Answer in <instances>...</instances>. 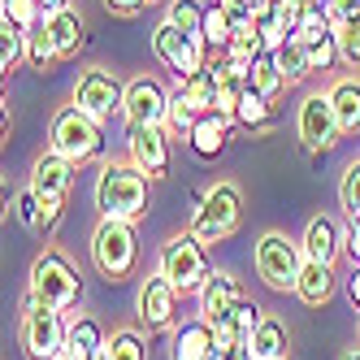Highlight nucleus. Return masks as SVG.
Returning a JSON list of instances; mask_svg holds the SVG:
<instances>
[{
    "instance_id": "nucleus-1",
    "label": "nucleus",
    "mask_w": 360,
    "mask_h": 360,
    "mask_svg": "<svg viewBox=\"0 0 360 360\" xmlns=\"http://www.w3.org/2000/svg\"><path fill=\"white\" fill-rule=\"evenodd\" d=\"M148 183L152 178L135 161H109L96 178V209L100 217L139 221L148 213Z\"/></svg>"
},
{
    "instance_id": "nucleus-2",
    "label": "nucleus",
    "mask_w": 360,
    "mask_h": 360,
    "mask_svg": "<svg viewBox=\"0 0 360 360\" xmlns=\"http://www.w3.org/2000/svg\"><path fill=\"white\" fill-rule=\"evenodd\" d=\"M27 291H31L44 308H53V313H70V308L83 300V278H79V269L70 265L65 252L48 248V252L35 256L31 278H27Z\"/></svg>"
},
{
    "instance_id": "nucleus-3",
    "label": "nucleus",
    "mask_w": 360,
    "mask_h": 360,
    "mask_svg": "<svg viewBox=\"0 0 360 360\" xmlns=\"http://www.w3.org/2000/svg\"><path fill=\"white\" fill-rule=\"evenodd\" d=\"M100 148H105L100 122L87 117L79 105H65V109L53 113V122H48V152L65 157L70 165H87V161L100 157Z\"/></svg>"
},
{
    "instance_id": "nucleus-4",
    "label": "nucleus",
    "mask_w": 360,
    "mask_h": 360,
    "mask_svg": "<svg viewBox=\"0 0 360 360\" xmlns=\"http://www.w3.org/2000/svg\"><path fill=\"white\" fill-rule=\"evenodd\" d=\"M239 217H243V191L235 183H213L209 191L200 195L195 213H191V235L204 248H213V243H221V239L235 235Z\"/></svg>"
},
{
    "instance_id": "nucleus-5",
    "label": "nucleus",
    "mask_w": 360,
    "mask_h": 360,
    "mask_svg": "<svg viewBox=\"0 0 360 360\" xmlns=\"http://www.w3.org/2000/svg\"><path fill=\"white\" fill-rule=\"evenodd\" d=\"M91 261L109 282L131 278L139 265V235L135 221H117V217H100L96 235H91Z\"/></svg>"
},
{
    "instance_id": "nucleus-6",
    "label": "nucleus",
    "mask_w": 360,
    "mask_h": 360,
    "mask_svg": "<svg viewBox=\"0 0 360 360\" xmlns=\"http://www.w3.org/2000/svg\"><path fill=\"white\" fill-rule=\"evenodd\" d=\"M252 265H256V278H261L269 291H295L304 248L291 235H282V230H265L252 248Z\"/></svg>"
},
{
    "instance_id": "nucleus-7",
    "label": "nucleus",
    "mask_w": 360,
    "mask_h": 360,
    "mask_svg": "<svg viewBox=\"0 0 360 360\" xmlns=\"http://www.w3.org/2000/svg\"><path fill=\"white\" fill-rule=\"evenodd\" d=\"M157 269H161L183 295H191V291H200L204 282H209V274H213V265H209V248H204V243L191 235V230H187V235H174V239L161 248Z\"/></svg>"
},
{
    "instance_id": "nucleus-8",
    "label": "nucleus",
    "mask_w": 360,
    "mask_h": 360,
    "mask_svg": "<svg viewBox=\"0 0 360 360\" xmlns=\"http://www.w3.org/2000/svg\"><path fill=\"white\" fill-rule=\"evenodd\" d=\"M152 57H157L169 74H178V83L183 79H191L195 70H204L213 61V53L204 48V39H195V35H183L178 27H169V22L161 18L157 22V31H152Z\"/></svg>"
},
{
    "instance_id": "nucleus-9",
    "label": "nucleus",
    "mask_w": 360,
    "mask_h": 360,
    "mask_svg": "<svg viewBox=\"0 0 360 360\" xmlns=\"http://www.w3.org/2000/svg\"><path fill=\"white\" fill-rule=\"evenodd\" d=\"M74 169H79V165H70L65 157H57V152H44V157L35 161V169H31V191L44 204V230H53L61 221V209H65V200L74 191Z\"/></svg>"
},
{
    "instance_id": "nucleus-10",
    "label": "nucleus",
    "mask_w": 360,
    "mask_h": 360,
    "mask_svg": "<svg viewBox=\"0 0 360 360\" xmlns=\"http://www.w3.org/2000/svg\"><path fill=\"white\" fill-rule=\"evenodd\" d=\"M295 135L308 152H330L334 143L343 139V126L339 113H334V100L330 91H308L300 100V113H295Z\"/></svg>"
},
{
    "instance_id": "nucleus-11",
    "label": "nucleus",
    "mask_w": 360,
    "mask_h": 360,
    "mask_svg": "<svg viewBox=\"0 0 360 360\" xmlns=\"http://www.w3.org/2000/svg\"><path fill=\"white\" fill-rule=\"evenodd\" d=\"M18 339H22L27 360H61L65 339H70V321H65V313H53V308H35V313H22Z\"/></svg>"
},
{
    "instance_id": "nucleus-12",
    "label": "nucleus",
    "mask_w": 360,
    "mask_h": 360,
    "mask_svg": "<svg viewBox=\"0 0 360 360\" xmlns=\"http://www.w3.org/2000/svg\"><path fill=\"white\" fill-rule=\"evenodd\" d=\"M74 105H79L87 117H96L100 126L113 122V113H122L126 105V87L117 83V74L105 70V65H91L79 74V83H74Z\"/></svg>"
},
{
    "instance_id": "nucleus-13",
    "label": "nucleus",
    "mask_w": 360,
    "mask_h": 360,
    "mask_svg": "<svg viewBox=\"0 0 360 360\" xmlns=\"http://www.w3.org/2000/svg\"><path fill=\"white\" fill-rule=\"evenodd\" d=\"M165 113H169V91L161 79L139 74L126 83V105H122L126 126H165Z\"/></svg>"
},
{
    "instance_id": "nucleus-14",
    "label": "nucleus",
    "mask_w": 360,
    "mask_h": 360,
    "mask_svg": "<svg viewBox=\"0 0 360 360\" xmlns=\"http://www.w3.org/2000/svg\"><path fill=\"white\" fill-rule=\"evenodd\" d=\"M178 295H183V291H178L161 269H157V274H148V278H143V287H139V300H135L139 321H143L148 330H169L174 317H178Z\"/></svg>"
},
{
    "instance_id": "nucleus-15",
    "label": "nucleus",
    "mask_w": 360,
    "mask_h": 360,
    "mask_svg": "<svg viewBox=\"0 0 360 360\" xmlns=\"http://www.w3.org/2000/svg\"><path fill=\"white\" fill-rule=\"evenodd\" d=\"M169 131L165 126H131V135H126V143H131V161L148 174V178H165L169 174Z\"/></svg>"
},
{
    "instance_id": "nucleus-16",
    "label": "nucleus",
    "mask_w": 360,
    "mask_h": 360,
    "mask_svg": "<svg viewBox=\"0 0 360 360\" xmlns=\"http://www.w3.org/2000/svg\"><path fill=\"white\" fill-rule=\"evenodd\" d=\"M195 295H200V317H204V321H213V326H221V321L235 317V308H239V300H243L239 278H235V274H226V269H213L209 282H204Z\"/></svg>"
},
{
    "instance_id": "nucleus-17",
    "label": "nucleus",
    "mask_w": 360,
    "mask_h": 360,
    "mask_svg": "<svg viewBox=\"0 0 360 360\" xmlns=\"http://www.w3.org/2000/svg\"><path fill=\"white\" fill-rule=\"evenodd\" d=\"M169 356L174 360H213L217 356V330H213V321H204V317L183 321V326L174 330Z\"/></svg>"
},
{
    "instance_id": "nucleus-18",
    "label": "nucleus",
    "mask_w": 360,
    "mask_h": 360,
    "mask_svg": "<svg viewBox=\"0 0 360 360\" xmlns=\"http://www.w3.org/2000/svg\"><path fill=\"white\" fill-rule=\"evenodd\" d=\"M230 126H235V117H230V113H217V109H209V113H200V122H195V131H191L187 148L195 152L200 161H217L221 152H226V139H230Z\"/></svg>"
},
{
    "instance_id": "nucleus-19",
    "label": "nucleus",
    "mask_w": 360,
    "mask_h": 360,
    "mask_svg": "<svg viewBox=\"0 0 360 360\" xmlns=\"http://www.w3.org/2000/svg\"><path fill=\"white\" fill-rule=\"evenodd\" d=\"M300 248H304V256H308V261L334 265V261H339V252H343V230L334 226V217L317 213L313 221L304 226V239H300Z\"/></svg>"
},
{
    "instance_id": "nucleus-20",
    "label": "nucleus",
    "mask_w": 360,
    "mask_h": 360,
    "mask_svg": "<svg viewBox=\"0 0 360 360\" xmlns=\"http://www.w3.org/2000/svg\"><path fill=\"white\" fill-rule=\"evenodd\" d=\"M334 35H339L343 65H360V0H330Z\"/></svg>"
},
{
    "instance_id": "nucleus-21",
    "label": "nucleus",
    "mask_w": 360,
    "mask_h": 360,
    "mask_svg": "<svg viewBox=\"0 0 360 360\" xmlns=\"http://www.w3.org/2000/svg\"><path fill=\"white\" fill-rule=\"evenodd\" d=\"M295 295L308 308H326L334 300V265H321V261H308L304 256L300 278H295Z\"/></svg>"
},
{
    "instance_id": "nucleus-22",
    "label": "nucleus",
    "mask_w": 360,
    "mask_h": 360,
    "mask_svg": "<svg viewBox=\"0 0 360 360\" xmlns=\"http://www.w3.org/2000/svg\"><path fill=\"white\" fill-rule=\"evenodd\" d=\"M44 31L53 35V44H57V53H61V57H79V48L87 44V22H83L79 9L48 13V18H44Z\"/></svg>"
},
{
    "instance_id": "nucleus-23",
    "label": "nucleus",
    "mask_w": 360,
    "mask_h": 360,
    "mask_svg": "<svg viewBox=\"0 0 360 360\" xmlns=\"http://www.w3.org/2000/svg\"><path fill=\"white\" fill-rule=\"evenodd\" d=\"M252 356L256 360H287L291 356V330H287V321L265 317L261 326H256V334H252Z\"/></svg>"
},
{
    "instance_id": "nucleus-24",
    "label": "nucleus",
    "mask_w": 360,
    "mask_h": 360,
    "mask_svg": "<svg viewBox=\"0 0 360 360\" xmlns=\"http://www.w3.org/2000/svg\"><path fill=\"white\" fill-rule=\"evenodd\" d=\"M330 100H334V113H339L343 135H356L360 131V79H352V74L334 79L330 83Z\"/></svg>"
},
{
    "instance_id": "nucleus-25",
    "label": "nucleus",
    "mask_w": 360,
    "mask_h": 360,
    "mask_svg": "<svg viewBox=\"0 0 360 360\" xmlns=\"http://www.w3.org/2000/svg\"><path fill=\"white\" fill-rule=\"evenodd\" d=\"M105 343H109L105 330H100L91 317H74V321H70V339H65V356H70V360H91Z\"/></svg>"
},
{
    "instance_id": "nucleus-26",
    "label": "nucleus",
    "mask_w": 360,
    "mask_h": 360,
    "mask_svg": "<svg viewBox=\"0 0 360 360\" xmlns=\"http://www.w3.org/2000/svg\"><path fill=\"white\" fill-rule=\"evenodd\" d=\"M235 122L248 126V131H269V126L278 122V109H274L269 96H261L256 87H248L243 100H239V109H235Z\"/></svg>"
},
{
    "instance_id": "nucleus-27",
    "label": "nucleus",
    "mask_w": 360,
    "mask_h": 360,
    "mask_svg": "<svg viewBox=\"0 0 360 360\" xmlns=\"http://www.w3.org/2000/svg\"><path fill=\"white\" fill-rule=\"evenodd\" d=\"M183 87V96L191 100V105L200 109V113H209V109H217V61H209L204 70H195L191 79H183L178 83Z\"/></svg>"
},
{
    "instance_id": "nucleus-28",
    "label": "nucleus",
    "mask_w": 360,
    "mask_h": 360,
    "mask_svg": "<svg viewBox=\"0 0 360 360\" xmlns=\"http://www.w3.org/2000/svg\"><path fill=\"white\" fill-rule=\"evenodd\" d=\"M248 87H256L261 96H269V100H278L282 91H287L291 83L282 79V70H278V61H274V53H261L252 65H248Z\"/></svg>"
},
{
    "instance_id": "nucleus-29",
    "label": "nucleus",
    "mask_w": 360,
    "mask_h": 360,
    "mask_svg": "<svg viewBox=\"0 0 360 360\" xmlns=\"http://www.w3.org/2000/svg\"><path fill=\"white\" fill-rule=\"evenodd\" d=\"M204 18H209L204 0H169V9H165L169 27H178L183 35H195V39H204Z\"/></svg>"
},
{
    "instance_id": "nucleus-30",
    "label": "nucleus",
    "mask_w": 360,
    "mask_h": 360,
    "mask_svg": "<svg viewBox=\"0 0 360 360\" xmlns=\"http://www.w3.org/2000/svg\"><path fill=\"white\" fill-rule=\"evenodd\" d=\"M195 122H200V109L183 96V87H174V91H169V113H165V131H169L174 139L187 143L191 131H195Z\"/></svg>"
},
{
    "instance_id": "nucleus-31",
    "label": "nucleus",
    "mask_w": 360,
    "mask_h": 360,
    "mask_svg": "<svg viewBox=\"0 0 360 360\" xmlns=\"http://www.w3.org/2000/svg\"><path fill=\"white\" fill-rule=\"evenodd\" d=\"M274 61H278V70H282V79H287L291 87L295 83H304L308 74H313V65H308V48H304V39L300 35H291L287 44L274 53Z\"/></svg>"
},
{
    "instance_id": "nucleus-32",
    "label": "nucleus",
    "mask_w": 360,
    "mask_h": 360,
    "mask_svg": "<svg viewBox=\"0 0 360 360\" xmlns=\"http://www.w3.org/2000/svg\"><path fill=\"white\" fill-rule=\"evenodd\" d=\"M230 39H235V22H230V13L221 5H209V18H204V48H209L213 57H221Z\"/></svg>"
},
{
    "instance_id": "nucleus-33",
    "label": "nucleus",
    "mask_w": 360,
    "mask_h": 360,
    "mask_svg": "<svg viewBox=\"0 0 360 360\" xmlns=\"http://www.w3.org/2000/svg\"><path fill=\"white\" fill-rule=\"evenodd\" d=\"M22 61H27V31H18L13 22L0 18V70L13 74Z\"/></svg>"
},
{
    "instance_id": "nucleus-34",
    "label": "nucleus",
    "mask_w": 360,
    "mask_h": 360,
    "mask_svg": "<svg viewBox=\"0 0 360 360\" xmlns=\"http://www.w3.org/2000/svg\"><path fill=\"white\" fill-rule=\"evenodd\" d=\"M53 61H61V53H57L53 35H48L44 22H39L35 31H27V65H35L39 74H48V70H53Z\"/></svg>"
},
{
    "instance_id": "nucleus-35",
    "label": "nucleus",
    "mask_w": 360,
    "mask_h": 360,
    "mask_svg": "<svg viewBox=\"0 0 360 360\" xmlns=\"http://www.w3.org/2000/svg\"><path fill=\"white\" fill-rule=\"evenodd\" d=\"M0 18L13 22L18 31H35L44 9H39V0H0Z\"/></svg>"
},
{
    "instance_id": "nucleus-36",
    "label": "nucleus",
    "mask_w": 360,
    "mask_h": 360,
    "mask_svg": "<svg viewBox=\"0 0 360 360\" xmlns=\"http://www.w3.org/2000/svg\"><path fill=\"white\" fill-rule=\"evenodd\" d=\"M13 213H18V221L31 230V235H44V204H39V195L31 191V183L18 191V200H13Z\"/></svg>"
},
{
    "instance_id": "nucleus-37",
    "label": "nucleus",
    "mask_w": 360,
    "mask_h": 360,
    "mask_svg": "<svg viewBox=\"0 0 360 360\" xmlns=\"http://www.w3.org/2000/svg\"><path fill=\"white\" fill-rule=\"evenodd\" d=\"M105 347H109L113 360H148V347H143V339L135 330H113Z\"/></svg>"
},
{
    "instance_id": "nucleus-38",
    "label": "nucleus",
    "mask_w": 360,
    "mask_h": 360,
    "mask_svg": "<svg viewBox=\"0 0 360 360\" xmlns=\"http://www.w3.org/2000/svg\"><path fill=\"white\" fill-rule=\"evenodd\" d=\"M339 204L347 217H360V161H352L343 169V183H339Z\"/></svg>"
},
{
    "instance_id": "nucleus-39",
    "label": "nucleus",
    "mask_w": 360,
    "mask_h": 360,
    "mask_svg": "<svg viewBox=\"0 0 360 360\" xmlns=\"http://www.w3.org/2000/svg\"><path fill=\"white\" fill-rule=\"evenodd\" d=\"M113 18H135V13H143L148 9V0H100Z\"/></svg>"
},
{
    "instance_id": "nucleus-40",
    "label": "nucleus",
    "mask_w": 360,
    "mask_h": 360,
    "mask_svg": "<svg viewBox=\"0 0 360 360\" xmlns=\"http://www.w3.org/2000/svg\"><path fill=\"white\" fill-rule=\"evenodd\" d=\"M213 360H256V356H252V343L248 339H235V343H221Z\"/></svg>"
},
{
    "instance_id": "nucleus-41",
    "label": "nucleus",
    "mask_w": 360,
    "mask_h": 360,
    "mask_svg": "<svg viewBox=\"0 0 360 360\" xmlns=\"http://www.w3.org/2000/svg\"><path fill=\"white\" fill-rule=\"evenodd\" d=\"M343 248H347V256H352V265H360V217H352L347 235H343Z\"/></svg>"
},
{
    "instance_id": "nucleus-42",
    "label": "nucleus",
    "mask_w": 360,
    "mask_h": 360,
    "mask_svg": "<svg viewBox=\"0 0 360 360\" xmlns=\"http://www.w3.org/2000/svg\"><path fill=\"white\" fill-rule=\"evenodd\" d=\"M347 300H352V308L360 313V265L352 269V278H347Z\"/></svg>"
},
{
    "instance_id": "nucleus-43",
    "label": "nucleus",
    "mask_w": 360,
    "mask_h": 360,
    "mask_svg": "<svg viewBox=\"0 0 360 360\" xmlns=\"http://www.w3.org/2000/svg\"><path fill=\"white\" fill-rule=\"evenodd\" d=\"M39 9H44V18H48V13H61V9H70V0H39Z\"/></svg>"
},
{
    "instance_id": "nucleus-44",
    "label": "nucleus",
    "mask_w": 360,
    "mask_h": 360,
    "mask_svg": "<svg viewBox=\"0 0 360 360\" xmlns=\"http://www.w3.org/2000/svg\"><path fill=\"white\" fill-rule=\"evenodd\" d=\"M91 360H113V356H109V347H100V352H96Z\"/></svg>"
},
{
    "instance_id": "nucleus-45",
    "label": "nucleus",
    "mask_w": 360,
    "mask_h": 360,
    "mask_svg": "<svg viewBox=\"0 0 360 360\" xmlns=\"http://www.w3.org/2000/svg\"><path fill=\"white\" fill-rule=\"evenodd\" d=\"M339 360H360V352H343V356H339Z\"/></svg>"
},
{
    "instance_id": "nucleus-46",
    "label": "nucleus",
    "mask_w": 360,
    "mask_h": 360,
    "mask_svg": "<svg viewBox=\"0 0 360 360\" xmlns=\"http://www.w3.org/2000/svg\"><path fill=\"white\" fill-rule=\"evenodd\" d=\"M356 339H360V321H356Z\"/></svg>"
},
{
    "instance_id": "nucleus-47",
    "label": "nucleus",
    "mask_w": 360,
    "mask_h": 360,
    "mask_svg": "<svg viewBox=\"0 0 360 360\" xmlns=\"http://www.w3.org/2000/svg\"><path fill=\"white\" fill-rule=\"evenodd\" d=\"M148 5H157V0H148Z\"/></svg>"
},
{
    "instance_id": "nucleus-48",
    "label": "nucleus",
    "mask_w": 360,
    "mask_h": 360,
    "mask_svg": "<svg viewBox=\"0 0 360 360\" xmlns=\"http://www.w3.org/2000/svg\"><path fill=\"white\" fill-rule=\"evenodd\" d=\"M61 360H70V356H61Z\"/></svg>"
}]
</instances>
